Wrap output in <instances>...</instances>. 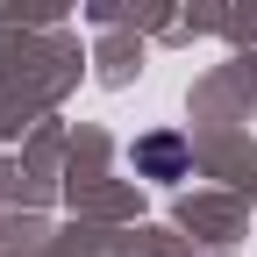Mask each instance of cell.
Masks as SVG:
<instances>
[{"mask_svg": "<svg viewBox=\"0 0 257 257\" xmlns=\"http://www.w3.org/2000/svg\"><path fill=\"white\" fill-rule=\"evenodd\" d=\"M128 165H136L143 179H186V136H179V128H157V136H136V150H128Z\"/></svg>", "mask_w": 257, "mask_h": 257, "instance_id": "1", "label": "cell"}]
</instances>
